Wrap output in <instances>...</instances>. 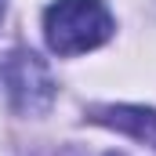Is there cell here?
Listing matches in <instances>:
<instances>
[{
  "label": "cell",
  "mask_w": 156,
  "mask_h": 156,
  "mask_svg": "<svg viewBox=\"0 0 156 156\" xmlns=\"http://www.w3.org/2000/svg\"><path fill=\"white\" fill-rule=\"evenodd\" d=\"M4 7H7V0H0V18H4Z\"/></svg>",
  "instance_id": "4"
},
{
  "label": "cell",
  "mask_w": 156,
  "mask_h": 156,
  "mask_svg": "<svg viewBox=\"0 0 156 156\" xmlns=\"http://www.w3.org/2000/svg\"><path fill=\"white\" fill-rule=\"evenodd\" d=\"M113 37V15L102 0H55L44 11V40L55 55L73 58Z\"/></svg>",
  "instance_id": "1"
},
{
  "label": "cell",
  "mask_w": 156,
  "mask_h": 156,
  "mask_svg": "<svg viewBox=\"0 0 156 156\" xmlns=\"http://www.w3.org/2000/svg\"><path fill=\"white\" fill-rule=\"evenodd\" d=\"M0 87L22 116H40L55 102V76L33 51L18 47L0 58Z\"/></svg>",
  "instance_id": "2"
},
{
  "label": "cell",
  "mask_w": 156,
  "mask_h": 156,
  "mask_svg": "<svg viewBox=\"0 0 156 156\" xmlns=\"http://www.w3.org/2000/svg\"><path fill=\"white\" fill-rule=\"evenodd\" d=\"M87 120L156 145V109H145V105H98V109H91Z\"/></svg>",
  "instance_id": "3"
}]
</instances>
